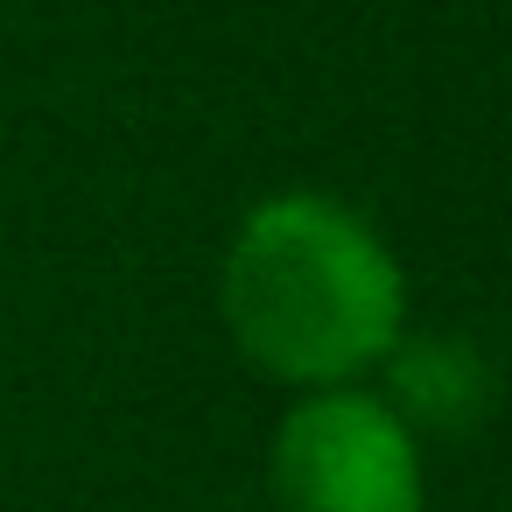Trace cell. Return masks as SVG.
<instances>
[{"mask_svg": "<svg viewBox=\"0 0 512 512\" xmlns=\"http://www.w3.org/2000/svg\"><path fill=\"white\" fill-rule=\"evenodd\" d=\"M274 512H421V435L372 386H316L267 442Z\"/></svg>", "mask_w": 512, "mask_h": 512, "instance_id": "7a4b0ae2", "label": "cell"}, {"mask_svg": "<svg viewBox=\"0 0 512 512\" xmlns=\"http://www.w3.org/2000/svg\"><path fill=\"white\" fill-rule=\"evenodd\" d=\"M386 372H393V393L386 407L421 435V428H470L484 407H491V372L470 344H449V337H400L386 351Z\"/></svg>", "mask_w": 512, "mask_h": 512, "instance_id": "3957f363", "label": "cell"}, {"mask_svg": "<svg viewBox=\"0 0 512 512\" xmlns=\"http://www.w3.org/2000/svg\"><path fill=\"white\" fill-rule=\"evenodd\" d=\"M218 316L260 379L295 393L358 386L407 337V274L344 197L281 190L232 232Z\"/></svg>", "mask_w": 512, "mask_h": 512, "instance_id": "6da1fadb", "label": "cell"}]
</instances>
